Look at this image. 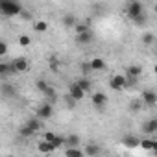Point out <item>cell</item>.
<instances>
[{
  "label": "cell",
  "instance_id": "31",
  "mask_svg": "<svg viewBox=\"0 0 157 157\" xmlns=\"http://www.w3.org/2000/svg\"><path fill=\"white\" fill-rule=\"evenodd\" d=\"M74 30H76V35H80V33L87 32V30H89V26H87V24H82V22H78V24L74 26Z\"/></svg>",
  "mask_w": 157,
  "mask_h": 157
},
{
  "label": "cell",
  "instance_id": "10",
  "mask_svg": "<svg viewBox=\"0 0 157 157\" xmlns=\"http://www.w3.org/2000/svg\"><path fill=\"white\" fill-rule=\"evenodd\" d=\"M11 63H13V68H15L17 74H19V72H26V70L30 68V63H28L26 57H15Z\"/></svg>",
  "mask_w": 157,
  "mask_h": 157
},
{
  "label": "cell",
  "instance_id": "36",
  "mask_svg": "<svg viewBox=\"0 0 157 157\" xmlns=\"http://www.w3.org/2000/svg\"><path fill=\"white\" fill-rule=\"evenodd\" d=\"M54 137H56V133H54V131H46V133H44V139H43V140H46V142H50V140H52Z\"/></svg>",
  "mask_w": 157,
  "mask_h": 157
},
{
  "label": "cell",
  "instance_id": "32",
  "mask_svg": "<svg viewBox=\"0 0 157 157\" xmlns=\"http://www.w3.org/2000/svg\"><path fill=\"white\" fill-rule=\"evenodd\" d=\"M19 44H21V46H30V44H32L30 35H21V37H19Z\"/></svg>",
  "mask_w": 157,
  "mask_h": 157
},
{
  "label": "cell",
  "instance_id": "28",
  "mask_svg": "<svg viewBox=\"0 0 157 157\" xmlns=\"http://www.w3.org/2000/svg\"><path fill=\"white\" fill-rule=\"evenodd\" d=\"M43 94L48 98V102H56V98H57V93H56V89H54V87H48Z\"/></svg>",
  "mask_w": 157,
  "mask_h": 157
},
{
  "label": "cell",
  "instance_id": "33",
  "mask_svg": "<svg viewBox=\"0 0 157 157\" xmlns=\"http://www.w3.org/2000/svg\"><path fill=\"white\" fill-rule=\"evenodd\" d=\"M35 87H37V89H39L41 93H44V91H46V89H48L50 85H48V83H46L44 80H37V82H35Z\"/></svg>",
  "mask_w": 157,
  "mask_h": 157
},
{
  "label": "cell",
  "instance_id": "39",
  "mask_svg": "<svg viewBox=\"0 0 157 157\" xmlns=\"http://www.w3.org/2000/svg\"><path fill=\"white\" fill-rule=\"evenodd\" d=\"M21 17H22V19H26V21H30V19H32V13H30V11H24V10H22Z\"/></svg>",
  "mask_w": 157,
  "mask_h": 157
},
{
  "label": "cell",
  "instance_id": "23",
  "mask_svg": "<svg viewBox=\"0 0 157 157\" xmlns=\"http://www.w3.org/2000/svg\"><path fill=\"white\" fill-rule=\"evenodd\" d=\"M65 157H85L80 148H65Z\"/></svg>",
  "mask_w": 157,
  "mask_h": 157
},
{
  "label": "cell",
  "instance_id": "29",
  "mask_svg": "<svg viewBox=\"0 0 157 157\" xmlns=\"http://www.w3.org/2000/svg\"><path fill=\"white\" fill-rule=\"evenodd\" d=\"M19 133H21V137H22V139H30V137H33V135H35L28 126H22V128L19 129Z\"/></svg>",
  "mask_w": 157,
  "mask_h": 157
},
{
  "label": "cell",
  "instance_id": "20",
  "mask_svg": "<svg viewBox=\"0 0 157 157\" xmlns=\"http://www.w3.org/2000/svg\"><path fill=\"white\" fill-rule=\"evenodd\" d=\"M13 74H17L13 63H0V76H13Z\"/></svg>",
  "mask_w": 157,
  "mask_h": 157
},
{
  "label": "cell",
  "instance_id": "13",
  "mask_svg": "<svg viewBox=\"0 0 157 157\" xmlns=\"http://www.w3.org/2000/svg\"><path fill=\"white\" fill-rule=\"evenodd\" d=\"M76 41L80 43V44H91V43L94 41L93 30H87V32H83V33H80V35H76Z\"/></svg>",
  "mask_w": 157,
  "mask_h": 157
},
{
  "label": "cell",
  "instance_id": "34",
  "mask_svg": "<svg viewBox=\"0 0 157 157\" xmlns=\"http://www.w3.org/2000/svg\"><path fill=\"white\" fill-rule=\"evenodd\" d=\"M133 22H135L137 26H144V24L148 22V17H146V13H144V15H140V17H137V19H135Z\"/></svg>",
  "mask_w": 157,
  "mask_h": 157
},
{
  "label": "cell",
  "instance_id": "27",
  "mask_svg": "<svg viewBox=\"0 0 157 157\" xmlns=\"http://www.w3.org/2000/svg\"><path fill=\"white\" fill-rule=\"evenodd\" d=\"M50 144L54 146V150H59V148H63V146H65V139H63V137H59V135H56V137L50 140Z\"/></svg>",
  "mask_w": 157,
  "mask_h": 157
},
{
  "label": "cell",
  "instance_id": "22",
  "mask_svg": "<svg viewBox=\"0 0 157 157\" xmlns=\"http://www.w3.org/2000/svg\"><path fill=\"white\" fill-rule=\"evenodd\" d=\"M37 148H39V151H41V153H52V151H56V150H54V146H52L50 142H46V140H39Z\"/></svg>",
  "mask_w": 157,
  "mask_h": 157
},
{
  "label": "cell",
  "instance_id": "9",
  "mask_svg": "<svg viewBox=\"0 0 157 157\" xmlns=\"http://www.w3.org/2000/svg\"><path fill=\"white\" fill-rule=\"evenodd\" d=\"M139 142H140V139H139L137 135H133V133H126V135L122 137V144H124L126 148H129V150L139 148Z\"/></svg>",
  "mask_w": 157,
  "mask_h": 157
},
{
  "label": "cell",
  "instance_id": "5",
  "mask_svg": "<svg viewBox=\"0 0 157 157\" xmlns=\"http://www.w3.org/2000/svg\"><path fill=\"white\" fill-rule=\"evenodd\" d=\"M140 102H142L146 107H155V105H157V94H155L151 89H146V91H142Z\"/></svg>",
  "mask_w": 157,
  "mask_h": 157
},
{
  "label": "cell",
  "instance_id": "30",
  "mask_svg": "<svg viewBox=\"0 0 157 157\" xmlns=\"http://www.w3.org/2000/svg\"><path fill=\"white\" fill-rule=\"evenodd\" d=\"M129 109H131L133 113H137V111H140V109H142V102H140V100H133V102L129 104Z\"/></svg>",
  "mask_w": 157,
  "mask_h": 157
},
{
  "label": "cell",
  "instance_id": "2",
  "mask_svg": "<svg viewBox=\"0 0 157 157\" xmlns=\"http://www.w3.org/2000/svg\"><path fill=\"white\" fill-rule=\"evenodd\" d=\"M126 13H128V17H129L131 21H135L137 17L144 15V4L139 2V0H133V2H129V4L126 6Z\"/></svg>",
  "mask_w": 157,
  "mask_h": 157
},
{
  "label": "cell",
  "instance_id": "7",
  "mask_svg": "<svg viewBox=\"0 0 157 157\" xmlns=\"http://www.w3.org/2000/svg\"><path fill=\"white\" fill-rule=\"evenodd\" d=\"M67 96H70L74 102H82V100L85 98V93H83L80 87H78V85H76V82H74V83H70V85H68V94H67Z\"/></svg>",
  "mask_w": 157,
  "mask_h": 157
},
{
  "label": "cell",
  "instance_id": "3",
  "mask_svg": "<svg viewBox=\"0 0 157 157\" xmlns=\"http://www.w3.org/2000/svg\"><path fill=\"white\" fill-rule=\"evenodd\" d=\"M126 82H128V85H131V83H135L139 78L142 76V67L140 65H129L128 68H126Z\"/></svg>",
  "mask_w": 157,
  "mask_h": 157
},
{
  "label": "cell",
  "instance_id": "37",
  "mask_svg": "<svg viewBox=\"0 0 157 157\" xmlns=\"http://www.w3.org/2000/svg\"><path fill=\"white\" fill-rule=\"evenodd\" d=\"M76 104H78V102H74V100H72L70 96H67V107H70V109H74V107H76Z\"/></svg>",
  "mask_w": 157,
  "mask_h": 157
},
{
  "label": "cell",
  "instance_id": "14",
  "mask_svg": "<svg viewBox=\"0 0 157 157\" xmlns=\"http://www.w3.org/2000/svg\"><path fill=\"white\" fill-rule=\"evenodd\" d=\"M80 144H82V139L78 137L76 133H70L65 139V148H80Z\"/></svg>",
  "mask_w": 157,
  "mask_h": 157
},
{
  "label": "cell",
  "instance_id": "12",
  "mask_svg": "<svg viewBox=\"0 0 157 157\" xmlns=\"http://www.w3.org/2000/svg\"><path fill=\"white\" fill-rule=\"evenodd\" d=\"M100 151H102V148H100L98 144H94V142L83 146V153H85V157H96V155H100Z\"/></svg>",
  "mask_w": 157,
  "mask_h": 157
},
{
  "label": "cell",
  "instance_id": "15",
  "mask_svg": "<svg viewBox=\"0 0 157 157\" xmlns=\"http://www.w3.org/2000/svg\"><path fill=\"white\" fill-rule=\"evenodd\" d=\"M24 126H28L33 133H39V131L43 129V120H39L37 117H32V118H28V122H26Z\"/></svg>",
  "mask_w": 157,
  "mask_h": 157
},
{
  "label": "cell",
  "instance_id": "26",
  "mask_svg": "<svg viewBox=\"0 0 157 157\" xmlns=\"http://www.w3.org/2000/svg\"><path fill=\"white\" fill-rule=\"evenodd\" d=\"M33 28H35L37 33H44V32L48 30V22H46V21H37V22L33 24Z\"/></svg>",
  "mask_w": 157,
  "mask_h": 157
},
{
  "label": "cell",
  "instance_id": "19",
  "mask_svg": "<svg viewBox=\"0 0 157 157\" xmlns=\"http://www.w3.org/2000/svg\"><path fill=\"white\" fill-rule=\"evenodd\" d=\"M76 85L80 87V89H82L85 94H87V93L93 89V83H91V80H89V78H85V76H83V78H80V80L76 82Z\"/></svg>",
  "mask_w": 157,
  "mask_h": 157
},
{
  "label": "cell",
  "instance_id": "6",
  "mask_svg": "<svg viewBox=\"0 0 157 157\" xmlns=\"http://www.w3.org/2000/svg\"><path fill=\"white\" fill-rule=\"evenodd\" d=\"M52 113H54L52 104H41V105L35 109V117H37L39 120H46V118H50Z\"/></svg>",
  "mask_w": 157,
  "mask_h": 157
},
{
  "label": "cell",
  "instance_id": "11",
  "mask_svg": "<svg viewBox=\"0 0 157 157\" xmlns=\"http://www.w3.org/2000/svg\"><path fill=\"white\" fill-rule=\"evenodd\" d=\"M89 67H91V72H102L105 70V59L102 57H93L89 61Z\"/></svg>",
  "mask_w": 157,
  "mask_h": 157
},
{
  "label": "cell",
  "instance_id": "38",
  "mask_svg": "<svg viewBox=\"0 0 157 157\" xmlns=\"http://www.w3.org/2000/svg\"><path fill=\"white\" fill-rule=\"evenodd\" d=\"M82 72H83V74L91 72V67H89V63H82Z\"/></svg>",
  "mask_w": 157,
  "mask_h": 157
},
{
  "label": "cell",
  "instance_id": "18",
  "mask_svg": "<svg viewBox=\"0 0 157 157\" xmlns=\"http://www.w3.org/2000/svg\"><path fill=\"white\" fill-rule=\"evenodd\" d=\"M61 22H63V26H65V28H74V26L78 24V19H76V15H74V13H67V15H63Z\"/></svg>",
  "mask_w": 157,
  "mask_h": 157
},
{
  "label": "cell",
  "instance_id": "25",
  "mask_svg": "<svg viewBox=\"0 0 157 157\" xmlns=\"http://www.w3.org/2000/svg\"><path fill=\"white\" fill-rule=\"evenodd\" d=\"M59 67H61V63H59V59L52 56V57L48 59V68H50L52 72H59Z\"/></svg>",
  "mask_w": 157,
  "mask_h": 157
},
{
  "label": "cell",
  "instance_id": "4",
  "mask_svg": "<svg viewBox=\"0 0 157 157\" xmlns=\"http://www.w3.org/2000/svg\"><path fill=\"white\" fill-rule=\"evenodd\" d=\"M109 87L113 91H124L128 87V82H126V76L124 74H115L111 76V80H109Z\"/></svg>",
  "mask_w": 157,
  "mask_h": 157
},
{
  "label": "cell",
  "instance_id": "24",
  "mask_svg": "<svg viewBox=\"0 0 157 157\" xmlns=\"http://www.w3.org/2000/svg\"><path fill=\"white\" fill-rule=\"evenodd\" d=\"M153 43H155V35H153L151 32H144V33H142V44L151 46Z\"/></svg>",
  "mask_w": 157,
  "mask_h": 157
},
{
  "label": "cell",
  "instance_id": "17",
  "mask_svg": "<svg viewBox=\"0 0 157 157\" xmlns=\"http://www.w3.org/2000/svg\"><path fill=\"white\" fill-rule=\"evenodd\" d=\"M142 131L148 133V135H153L157 131V118H150L148 122H144L142 124Z\"/></svg>",
  "mask_w": 157,
  "mask_h": 157
},
{
  "label": "cell",
  "instance_id": "35",
  "mask_svg": "<svg viewBox=\"0 0 157 157\" xmlns=\"http://www.w3.org/2000/svg\"><path fill=\"white\" fill-rule=\"evenodd\" d=\"M8 54V43L6 41H0V57H4Z\"/></svg>",
  "mask_w": 157,
  "mask_h": 157
},
{
  "label": "cell",
  "instance_id": "8",
  "mask_svg": "<svg viewBox=\"0 0 157 157\" xmlns=\"http://www.w3.org/2000/svg\"><path fill=\"white\" fill-rule=\"evenodd\" d=\"M107 94L105 93H102V91H98V93H93V105L96 107V109H104L105 105H107Z\"/></svg>",
  "mask_w": 157,
  "mask_h": 157
},
{
  "label": "cell",
  "instance_id": "16",
  "mask_svg": "<svg viewBox=\"0 0 157 157\" xmlns=\"http://www.w3.org/2000/svg\"><path fill=\"white\" fill-rule=\"evenodd\" d=\"M139 148H142L146 151H155L157 150V140H153V139H140Z\"/></svg>",
  "mask_w": 157,
  "mask_h": 157
},
{
  "label": "cell",
  "instance_id": "1",
  "mask_svg": "<svg viewBox=\"0 0 157 157\" xmlns=\"http://www.w3.org/2000/svg\"><path fill=\"white\" fill-rule=\"evenodd\" d=\"M0 13L4 17H17L22 13V6L15 0H0Z\"/></svg>",
  "mask_w": 157,
  "mask_h": 157
},
{
  "label": "cell",
  "instance_id": "21",
  "mask_svg": "<svg viewBox=\"0 0 157 157\" xmlns=\"http://www.w3.org/2000/svg\"><path fill=\"white\" fill-rule=\"evenodd\" d=\"M0 91H2V94L4 96H17V89H15V85H10V83H4L2 87H0Z\"/></svg>",
  "mask_w": 157,
  "mask_h": 157
}]
</instances>
